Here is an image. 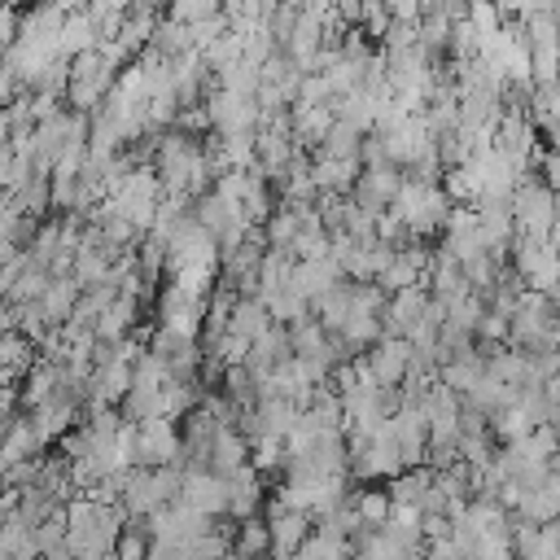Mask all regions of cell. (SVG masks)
Returning a JSON list of instances; mask_svg holds the SVG:
<instances>
[{"instance_id": "1", "label": "cell", "mask_w": 560, "mask_h": 560, "mask_svg": "<svg viewBox=\"0 0 560 560\" xmlns=\"http://www.w3.org/2000/svg\"><path fill=\"white\" fill-rule=\"evenodd\" d=\"M512 214H516V232L538 236V241H551V228L560 219V192L538 171H529L516 184V192H512Z\"/></svg>"}, {"instance_id": "2", "label": "cell", "mask_w": 560, "mask_h": 560, "mask_svg": "<svg viewBox=\"0 0 560 560\" xmlns=\"http://www.w3.org/2000/svg\"><path fill=\"white\" fill-rule=\"evenodd\" d=\"M136 464H184V429L175 416L140 420V451Z\"/></svg>"}, {"instance_id": "3", "label": "cell", "mask_w": 560, "mask_h": 560, "mask_svg": "<svg viewBox=\"0 0 560 560\" xmlns=\"http://www.w3.org/2000/svg\"><path fill=\"white\" fill-rule=\"evenodd\" d=\"M206 109H210V122L214 131H258L262 122V105L258 96H245V92H232V88H219L206 96Z\"/></svg>"}, {"instance_id": "4", "label": "cell", "mask_w": 560, "mask_h": 560, "mask_svg": "<svg viewBox=\"0 0 560 560\" xmlns=\"http://www.w3.org/2000/svg\"><path fill=\"white\" fill-rule=\"evenodd\" d=\"M402 179H407V166L402 162H372V166H363V175H359V184H354V201L359 206H368V210H389L394 206V197H398V188H402Z\"/></svg>"}, {"instance_id": "5", "label": "cell", "mask_w": 560, "mask_h": 560, "mask_svg": "<svg viewBox=\"0 0 560 560\" xmlns=\"http://www.w3.org/2000/svg\"><path fill=\"white\" fill-rule=\"evenodd\" d=\"M289 122H293V140H298V149H311V153H319V144H324V136L332 131V122H337V109H332V101H293L289 105Z\"/></svg>"}, {"instance_id": "6", "label": "cell", "mask_w": 560, "mask_h": 560, "mask_svg": "<svg viewBox=\"0 0 560 560\" xmlns=\"http://www.w3.org/2000/svg\"><path fill=\"white\" fill-rule=\"evenodd\" d=\"M363 354L372 359V372H376L381 385H402V381L411 376L416 341H411V337H394V332H385V337H381L376 346H368Z\"/></svg>"}, {"instance_id": "7", "label": "cell", "mask_w": 560, "mask_h": 560, "mask_svg": "<svg viewBox=\"0 0 560 560\" xmlns=\"http://www.w3.org/2000/svg\"><path fill=\"white\" fill-rule=\"evenodd\" d=\"M424 311H429V284H424V280H420V284H407V289H398V293H389V306H385V332H394V337H411L416 324L424 319Z\"/></svg>"}, {"instance_id": "8", "label": "cell", "mask_w": 560, "mask_h": 560, "mask_svg": "<svg viewBox=\"0 0 560 560\" xmlns=\"http://www.w3.org/2000/svg\"><path fill=\"white\" fill-rule=\"evenodd\" d=\"M44 359L39 341L26 337L22 328H4L0 332V372H4V385H22V376Z\"/></svg>"}, {"instance_id": "9", "label": "cell", "mask_w": 560, "mask_h": 560, "mask_svg": "<svg viewBox=\"0 0 560 560\" xmlns=\"http://www.w3.org/2000/svg\"><path fill=\"white\" fill-rule=\"evenodd\" d=\"M44 451H52L44 438H39V429H35V420H31V411H18L13 420H4V442H0V468H9V464H18V459H31V455H44Z\"/></svg>"}, {"instance_id": "10", "label": "cell", "mask_w": 560, "mask_h": 560, "mask_svg": "<svg viewBox=\"0 0 560 560\" xmlns=\"http://www.w3.org/2000/svg\"><path fill=\"white\" fill-rule=\"evenodd\" d=\"M315 529V512L306 508H284L280 516H271V556H298L302 542Z\"/></svg>"}, {"instance_id": "11", "label": "cell", "mask_w": 560, "mask_h": 560, "mask_svg": "<svg viewBox=\"0 0 560 560\" xmlns=\"http://www.w3.org/2000/svg\"><path fill=\"white\" fill-rule=\"evenodd\" d=\"M311 175L319 184V192H354L359 175H363V158H332V153H315Z\"/></svg>"}, {"instance_id": "12", "label": "cell", "mask_w": 560, "mask_h": 560, "mask_svg": "<svg viewBox=\"0 0 560 560\" xmlns=\"http://www.w3.org/2000/svg\"><path fill=\"white\" fill-rule=\"evenodd\" d=\"M341 280H346V271H341V262H337L332 254H328V258H298L289 289H298V293H306V298L315 302L319 293H328V289L341 284Z\"/></svg>"}, {"instance_id": "13", "label": "cell", "mask_w": 560, "mask_h": 560, "mask_svg": "<svg viewBox=\"0 0 560 560\" xmlns=\"http://www.w3.org/2000/svg\"><path fill=\"white\" fill-rule=\"evenodd\" d=\"M31 420H35V429H39V438H44L48 446H57V438L83 420V407L70 402V398H48L44 407L31 411Z\"/></svg>"}, {"instance_id": "14", "label": "cell", "mask_w": 560, "mask_h": 560, "mask_svg": "<svg viewBox=\"0 0 560 560\" xmlns=\"http://www.w3.org/2000/svg\"><path fill=\"white\" fill-rule=\"evenodd\" d=\"M249 464V433H241L236 424H223L219 433H214V442H210V468L214 472H236V468H245Z\"/></svg>"}, {"instance_id": "15", "label": "cell", "mask_w": 560, "mask_h": 560, "mask_svg": "<svg viewBox=\"0 0 560 560\" xmlns=\"http://www.w3.org/2000/svg\"><path fill=\"white\" fill-rule=\"evenodd\" d=\"M140 311H144V302H136V298L118 293V298L105 306V315L96 319V337H101V341H122L127 332H136V328H140Z\"/></svg>"}, {"instance_id": "16", "label": "cell", "mask_w": 560, "mask_h": 560, "mask_svg": "<svg viewBox=\"0 0 560 560\" xmlns=\"http://www.w3.org/2000/svg\"><path fill=\"white\" fill-rule=\"evenodd\" d=\"M350 503H354V512H359L363 525H385L389 512H394V494H389L385 481H354Z\"/></svg>"}, {"instance_id": "17", "label": "cell", "mask_w": 560, "mask_h": 560, "mask_svg": "<svg viewBox=\"0 0 560 560\" xmlns=\"http://www.w3.org/2000/svg\"><path fill=\"white\" fill-rule=\"evenodd\" d=\"M249 464L267 477V490L284 477V464H289V446H284V438H276V433H258V438H249Z\"/></svg>"}, {"instance_id": "18", "label": "cell", "mask_w": 560, "mask_h": 560, "mask_svg": "<svg viewBox=\"0 0 560 560\" xmlns=\"http://www.w3.org/2000/svg\"><path fill=\"white\" fill-rule=\"evenodd\" d=\"M293 267H298V254L293 249H267V258H262V267H258V298H276V293H284L289 284H293Z\"/></svg>"}, {"instance_id": "19", "label": "cell", "mask_w": 560, "mask_h": 560, "mask_svg": "<svg viewBox=\"0 0 560 560\" xmlns=\"http://www.w3.org/2000/svg\"><path fill=\"white\" fill-rule=\"evenodd\" d=\"M79 293H83V280L79 276H52V284L44 289V315L52 319V324H66L70 315H74V306H79Z\"/></svg>"}, {"instance_id": "20", "label": "cell", "mask_w": 560, "mask_h": 560, "mask_svg": "<svg viewBox=\"0 0 560 560\" xmlns=\"http://www.w3.org/2000/svg\"><path fill=\"white\" fill-rule=\"evenodd\" d=\"M232 556L241 560H254V556H271V521L262 512L245 516L236 525V538H232Z\"/></svg>"}, {"instance_id": "21", "label": "cell", "mask_w": 560, "mask_h": 560, "mask_svg": "<svg viewBox=\"0 0 560 560\" xmlns=\"http://www.w3.org/2000/svg\"><path fill=\"white\" fill-rule=\"evenodd\" d=\"M96 39H101V31H96L92 9L88 4L83 9H70L66 13V26H61V57H74L83 48H96Z\"/></svg>"}, {"instance_id": "22", "label": "cell", "mask_w": 560, "mask_h": 560, "mask_svg": "<svg viewBox=\"0 0 560 560\" xmlns=\"http://www.w3.org/2000/svg\"><path fill=\"white\" fill-rule=\"evenodd\" d=\"M228 328L245 332L249 341L262 337V332L271 328V306H267V298H258V293H241L236 306H232V324H228Z\"/></svg>"}, {"instance_id": "23", "label": "cell", "mask_w": 560, "mask_h": 560, "mask_svg": "<svg viewBox=\"0 0 560 560\" xmlns=\"http://www.w3.org/2000/svg\"><path fill=\"white\" fill-rule=\"evenodd\" d=\"M149 547H153V525H149V516H127V525L118 529V538H114V556L118 560H144L149 556Z\"/></svg>"}, {"instance_id": "24", "label": "cell", "mask_w": 560, "mask_h": 560, "mask_svg": "<svg viewBox=\"0 0 560 560\" xmlns=\"http://www.w3.org/2000/svg\"><path fill=\"white\" fill-rule=\"evenodd\" d=\"M262 232H267V245H271V249H293V241H298V232H302V214H298V206L280 201V206L271 210V219L262 223Z\"/></svg>"}, {"instance_id": "25", "label": "cell", "mask_w": 560, "mask_h": 560, "mask_svg": "<svg viewBox=\"0 0 560 560\" xmlns=\"http://www.w3.org/2000/svg\"><path fill=\"white\" fill-rule=\"evenodd\" d=\"M420 280L429 284V271H424V267H420V262H416V258H411L402 245H398L394 262H389V267L376 276V284H381L385 293H398V289H407V284H420Z\"/></svg>"}, {"instance_id": "26", "label": "cell", "mask_w": 560, "mask_h": 560, "mask_svg": "<svg viewBox=\"0 0 560 560\" xmlns=\"http://www.w3.org/2000/svg\"><path fill=\"white\" fill-rule=\"evenodd\" d=\"M311 306H315V315L324 319V328H328V332H341V324L350 319V280L332 284V289H328V293H319Z\"/></svg>"}, {"instance_id": "27", "label": "cell", "mask_w": 560, "mask_h": 560, "mask_svg": "<svg viewBox=\"0 0 560 560\" xmlns=\"http://www.w3.org/2000/svg\"><path fill=\"white\" fill-rule=\"evenodd\" d=\"M451 31H455V18H451V13L424 9V18H420V44H424L433 57H446V52H451Z\"/></svg>"}, {"instance_id": "28", "label": "cell", "mask_w": 560, "mask_h": 560, "mask_svg": "<svg viewBox=\"0 0 560 560\" xmlns=\"http://www.w3.org/2000/svg\"><path fill=\"white\" fill-rule=\"evenodd\" d=\"M153 44H158L166 57L192 52V48H197V44H192V22H179V18L162 13V22H158V31H153Z\"/></svg>"}, {"instance_id": "29", "label": "cell", "mask_w": 560, "mask_h": 560, "mask_svg": "<svg viewBox=\"0 0 560 560\" xmlns=\"http://www.w3.org/2000/svg\"><path fill=\"white\" fill-rule=\"evenodd\" d=\"M48 284H52V271H48L44 262H31V267L4 289V302H39Z\"/></svg>"}, {"instance_id": "30", "label": "cell", "mask_w": 560, "mask_h": 560, "mask_svg": "<svg viewBox=\"0 0 560 560\" xmlns=\"http://www.w3.org/2000/svg\"><path fill=\"white\" fill-rule=\"evenodd\" d=\"M289 337H293V354H319L324 341H328V328H324V319L311 306V315H302L298 324H289Z\"/></svg>"}, {"instance_id": "31", "label": "cell", "mask_w": 560, "mask_h": 560, "mask_svg": "<svg viewBox=\"0 0 560 560\" xmlns=\"http://www.w3.org/2000/svg\"><path fill=\"white\" fill-rule=\"evenodd\" d=\"M201 57H206V66H210V70H228V66H236V61L245 57V35L228 26L210 48H201Z\"/></svg>"}, {"instance_id": "32", "label": "cell", "mask_w": 560, "mask_h": 560, "mask_svg": "<svg viewBox=\"0 0 560 560\" xmlns=\"http://www.w3.org/2000/svg\"><path fill=\"white\" fill-rule=\"evenodd\" d=\"M363 136H368V131H359L354 122L337 118V122H332V131L324 136L319 153H332V158H359V149H363Z\"/></svg>"}, {"instance_id": "33", "label": "cell", "mask_w": 560, "mask_h": 560, "mask_svg": "<svg viewBox=\"0 0 560 560\" xmlns=\"http://www.w3.org/2000/svg\"><path fill=\"white\" fill-rule=\"evenodd\" d=\"M267 306H271V319H280V324H298L302 315H311V298H306V293H298V289L276 293Z\"/></svg>"}, {"instance_id": "34", "label": "cell", "mask_w": 560, "mask_h": 560, "mask_svg": "<svg viewBox=\"0 0 560 560\" xmlns=\"http://www.w3.org/2000/svg\"><path fill=\"white\" fill-rule=\"evenodd\" d=\"M442 188H446L455 201H477V197H481V188H477V179H472L468 162H459V166H446V171H442Z\"/></svg>"}, {"instance_id": "35", "label": "cell", "mask_w": 560, "mask_h": 560, "mask_svg": "<svg viewBox=\"0 0 560 560\" xmlns=\"http://www.w3.org/2000/svg\"><path fill=\"white\" fill-rule=\"evenodd\" d=\"M293 254L298 258H328L332 254V232L328 228H302L298 241H293Z\"/></svg>"}, {"instance_id": "36", "label": "cell", "mask_w": 560, "mask_h": 560, "mask_svg": "<svg viewBox=\"0 0 560 560\" xmlns=\"http://www.w3.org/2000/svg\"><path fill=\"white\" fill-rule=\"evenodd\" d=\"M468 22H472L481 35H494V31L508 22V13L499 9V0H468Z\"/></svg>"}, {"instance_id": "37", "label": "cell", "mask_w": 560, "mask_h": 560, "mask_svg": "<svg viewBox=\"0 0 560 560\" xmlns=\"http://www.w3.org/2000/svg\"><path fill=\"white\" fill-rule=\"evenodd\" d=\"M228 26H232V22L223 18V9H219V13H210V18H197V22H192V44H197V48H210Z\"/></svg>"}, {"instance_id": "38", "label": "cell", "mask_w": 560, "mask_h": 560, "mask_svg": "<svg viewBox=\"0 0 560 560\" xmlns=\"http://www.w3.org/2000/svg\"><path fill=\"white\" fill-rule=\"evenodd\" d=\"M223 9V0H171V18H179V22H197V18H210V13H219Z\"/></svg>"}, {"instance_id": "39", "label": "cell", "mask_w": 560, "mask_h": 560, "mask_svg": "<svg viewBox=\"0 0 560 560\" xmlns=\"http://www.w3.org/2000/svg\"><path fill=\"white\" fill-rule=\"evenodd\" d=\"M18 35H22V9L18 4H4V13H0V39H4V48L18 44Z\"/></svg>"}, {"instance_id": "40", "label": "cell", "mask_w": 560, "mask_h": 560, "mask_svg": "<svg viewBox=\"0 0 560 560\" xmlns=\"http://www.w3.org/2000/svg\"><path fill=\"white\" fill-rule=\"evenodd\" d=\"M538 175H542V179H547V184H551V188L560 192V149H551V144H547V153H542V166H538Z\"/></svg>"}, {"instance_id": "41", "label": "cell", "mask_w": 560, "mask_h": 560, "mask_svg": "<svg viewBox=\"0 0 560 560\" xmlns=\"http://www.w3.org/2000/svg\"><path fill=\"white\" fill-rule=\"evenodd\" d=\"M538 136H542V144L560 149V109H556V114H547V118L538 122Z\"/></svg>"}, {"instance_id": "42", "label": "cell", "mask_w": 560, "mask_h": 560, "mask_svg": "<svg viewBox=\"0 0 560 560\" xmlns=\"http://www.w3.org/2000/svg\"><path fill=\"white\" fill-rule=\"evenodd\" d=\"M140 4H149V9H158V13H166V9H171V0H140Z\"/></svg>"}, {"instance_id": "43", "label": "cell", "mask_w": 560, "mask_h": 560, "mask_svg": "<svg viewBox=\"0 0 560 560\" xmlns=\"http://www.w3.org/2000/svg\"><path fill=\"white\" fill-rule=\"evenodd\" d=\"M4 4H18V9H26V4H35V0H4Z\"/></svg>"}]
</instances>
